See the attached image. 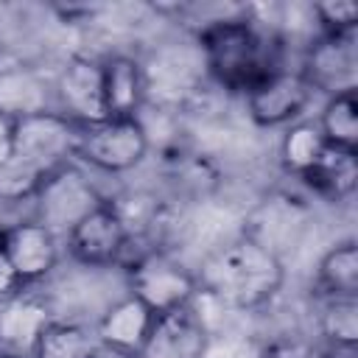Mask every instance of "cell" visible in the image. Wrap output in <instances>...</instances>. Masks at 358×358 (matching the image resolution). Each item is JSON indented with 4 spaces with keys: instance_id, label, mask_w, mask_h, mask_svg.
<instances>
[{
    "instance_id": "21",
    "label": "cell",
    "mask_w": 358,
    "mask_h": 358,
    "mask_svg": "<svg viewBox=\"0 0 358 358\" xmlns=\"http://www.w3.org/2000/svg\"><path fill=\"white\" fill-rule=\"evenodd\" d=\"M316 126L327 145L358 151V95L355 90L324 98Z\"/></svg>"
},
{
    "instance_id": "1",
    "label": "cell",
    "mask_w": 358,
    "mask_h": 358,
    "mask_svg": "<svg viewBox=\"0 0 358 358\" xmlns=\"http://www.w3.org/2000/svg\"><path fill=\"white\" fill-rule=\"evenodd\" d=\"M199 294L218 305L249 313L277 299L285 285V260L246 235H235L204 257L196 271Z\"/></svg>"
},
{
    "instance_id": "13",
    "label": "cell",
    "mask_w": 358,
    "mask_h": 358,
    "mask_svg": "<svg viewBox=\"0 0 358 358\" xmlns=\"http://www.w3.org/2000/svg\"><path fill=\"white\" fill-rule=\"evenodd\" d=\"M305 227H308V207L302 204V199L288 193H271L249 210L241 235L257 241L260 246L282 257V249L294 246L302 238Z\"/></svg>"
},
{
    "instance_id": "8",
    "label": "cell",
    "mask_w": 358,
    "mask_h": 358,
    "mask_svg": "<svg viewBox=\"0 0 358 358\" xmlns=\"http://www.w3.org/2000/svg\"><path fill=\"white\" fill-rule=\"evenodd\" d=\"M64 243L70 260L84 268H120L131 252V235L109 199L87 213L64 235Z\"/></svg>"
},
{
    "instance_id": "12",
    "label": "cell",
    "mask_w": 358,
    "mask_h": 358,
    "mask_svg": "<svg viewBox=\"0 0 358 358\" xmlns=\"http://www.w3.org/2000/svg\"><path fill=\"white\" fill-rule=\"evenodd\" d=\"M210 341L213 333L204 313L196 308V302H187L154 316L137 358H207Z\"/></svg>"
},
{
    "instance_id": "5",
    "label": "cell",
    "mask_w": 358,
    "mask_h": 358,
    "mask_svg": "<svg viewBox=\"0 0 358 358\" xmlns=\"http://www.w3.org/2000/svg\"><path fill=\"white\" fill-rule=\"evenodd\" d=\"M106 196L95 187L92 179L78 168V162H67L45 176L42 187L31 199L36 207V221H42L56 235H67L87 213H92Z\"/></svg>"
},
{
    "instance_id": "4",
    "label": "cell",
    "mask_w": 358,
    "mask_h": 358,
    "mask_svg": "<svg viewBox=\"0 0 358 358\" xmlns=\"http://www.w3.org/2000/svg\"><path fill=\"white\" fill-rule=\"evenodd\" d=\"M148 151L151 140L140 117H106L101 123L81 126L76 143V162L109 176H120L143 165Z\"/></svg>"
},
{
    "instance_id": "3",
    "label": "cell",
    "mask_w": 358,
    "mask_h": 358,
    "mask_svg": "<svg viewBox=\"0 0 358 358\" xmlns=\"http://www.w3.org/2000/svg\"><path fill=\"white\" fill-rule=\"evenodd\" d=\"M120 271L126 277V291L145 302L154 313L182 308L187 302H196L199 296L196 271L176 260L168 249H134L120 266Z\"/></svg>"
},
{
    "instance_id": "16",
    "label": "cell",
    "mask_w": 358,
    "mask_h": 358,
    "mask_svg": "<svg viewBox=\"0 0 358 358\" xmlns=\"http://www.w3.org/2000/svg\"><path fill=\"white\" fill-rule=\"evenodd\" d=\"M154 316L157 313L145 302H140L134 294L126 291L112 305H106V310L98 316L92 330L101 344H112L117 350L140 355V350L148 338V330L154 324Z\"/></svg>"
},
{
    "instance_id": "15",
    "label": "cell",
    "mask_w": 358,
    "mask_h": 358,
    "mask_svg": "<svg viewBox=\"0 0 358 358\" xmlns=\"http://www.w3.org/2000/svg\"><path fill=\"white\" fill-rule=\"evenodd\" d=\"M50 308L45 296L20 291L0 302V350L14 358H31L39 330L50 322Z\"/></svg>"
},
{
    "instance_id": "17",
    "label": "cell",
    "mask_w": 358,
    "mask_h": 358,
    "mask_svg": "<svg viewBox=\"0 0 358 358\" xmlns=\"http://www.w3.org/2000/svg\"><path fill=\"white\" fill-rule=\"evenodd\" d=\"M50 109H56L53 78L31 64H11L0 70V115L20 120Z\"/></svg>"
},
{
    "instance_id": "2",
    "label": "cell",
    "mask_w": 358,
    "mask_h": 358,
    "mask_svg": "<svg viewBox=\"0 0 358 358\" xmlns=\"http://www.w3.org/2000/svg\"><path fill=\"white\" fill-rule=\"evenodd\" d=\"M204 73L227 92L246 95L260 78L282 67L277 39L249 14L204 22L196 31Z\"/></svg>"
},
{
    "instance_id": "7",
    "label": "cell",
    "mask_w": 358,
    "mask_h": 358,
    "mask_svg": "<svg viewBox=\"0 0 358 358\" xmlns=\"http://www.w3.org/2000/svg\"><path fill=\"white\" fill-rule=\"evenodd\" d=\"M316 95L358 90V28L319 34L305 45L296 67Z\"/></svg>"
},
{
    "instance_id": "11",
    "label": "cell",
    "mask_w": 358,
    "mask_h": 358,
    "mask_svg": "<svg viewBox=\"0 0 358 358\" xmlns=\"http://www.w3.org/2000/svg\"><path fill=\"white\" fill-rule=\"evenodd\" d=\"M53 101H56V112H62L78 126H92L106 120L101 59L87 53L67 56L59 73L53 76Z\"/></svg>"
},
{
    "instance_id": "23",
    "label": "cell",
    "mask_w": 358,
    "mask_h": 358,
    "mask_svg": "<svg viewBox=\"0 0 358 358\" xmlns=\"http://www.w3.org/2000/svg\"><path fill=\"white\" fill-rule=\"evenodd\" d=\"M319 336L327 350L358 347V296L319 299Z\"/></svg>"
},
{
    "instance_id": "22",
    "label": "cell",
    "mask_w": 358,
    "mask_h": 358,
    "mask_svg": "<svg viewBox=\"0 0 358 358\" xmlns=\"http://www.w3.org/2000/svg\"><path fill=\"white\" fill-rule=\"evenodd\" d=\"M324 148H327V143L316 126V117L313 120L302 117V120L285 126V134L280 140V165L285 173L299 179L308 168H313L319 162Z\"/></svg>"
},
{
    "instance_id": "29",
    "label": "cell",
    "mask_w": 358,
    "mask_h": 358,
    "mask_svg": "<svg viewBox=\"0 0 358 358\" xmlns=\"http://www.w3.org/2000/svg\"><path fill=\"white\" fill-rule=\"evenodd\" d=\"M0 53H3V45H0Z\"/></svg>"
},
{
    "instance_id": "26",
    "label": "cell",
    "mask_w": 358,
    "mask_h": 358,
    "mask_svg": "<svg viewBox=\"0 0 358 358\" xmlns=\"http://www.w3.org/2000/svg\"><path fill=\"white\" fill-rule=\"evenodd\" d=\"M20 291H25V288L17 282V277H14V271H11V266L6 263L3 249H0V302L8 299V296H14V294H20Z\"/></svg>"
},
{
    "instance_id": "25",
    "label": "cell",
    "mask_w": 358,
    "mask_h": 358,
    "mask_svg": "<svg viewBox=\"0 0 358 358\" xmlns=\"http://www.w3.org/2000/svg\"><path fill=\"white\" fill-rule=\"evenodd\" d=\"M14 154V120L0 115V168L11 159Z\"/></svg>"
},
{
    "instance_id": "10",
    "label": "cell",
    "mask_w": 358,
    "mask_h": 358,
    "mask_svg": "<svg viewBox=\"0 0 358 358\" xmlns=\"http://www.w3.org/2000/svg\"><path fill=\"white\" fill-rule=\"evenodd\" d=\"M0 249H3L6 263L14 271L17 282L25 291L39 285L42 280H48L56 271L59 257H62L59 235L36 218H25V221L0 227Z\"/></svg>"
},
{
    "instance_id": "20",
    "label": "cell",
    "mask_w": 358,
    "mask_h": 358,
    "mask_svg": "<svg viewBox=\"0 0 358 358\" xmlns=\"http://www.w3.org/2000/svg\"><path fill=\"white\" fill-rule=\"evenodd\" d=\"M98 338L95 330L78 319H50L31 350V358H90Z\"/></svg>"
},
{
    "instance_id": "14",
    "label": "cell",
    "mask_w": 358,
    "mask_h": 358,
    "mask_svg": "<svg viewBox=\"0 0 358 358\" xmlns=\"http://www.w3.org/2000/svg\"><path fill=\"white\" fill-rule=\"evenodd\" d=\"M106 117H137L148 101L145 64L131 53H106L101 59Z\"/></svg>"
},
{
    "instance_id": "9",
    "label": "cell",
    "mask_w": 358,
    "mask_h": 358,
    "mask_svg": "<svg viewBox=\"0 0 358 358\" xmlns=\"http://www.w3.org/2000/svg\"><path fill=\"white\" fill-rule=\"evenodd\" d=\"M313 90L296 67H277L260 78L246 95V115L257 129H280L305 117L313 101Z\"/></svg>"
},
{
    "instance_id": "19",
    "label": "cell",
    "mask_w": 358,
    "mask_h": 358,
    "mask_svg": "<svg viewBox=\"0 0 358 358\" xmlns=\"http://www.w3.org/2000/svg\"><path fill=\"white\" fill-rule=\"evenodd\" d=\"M313 285L319 299L358 296V241L355 238H341L322 252L316 263Z\"/></svg>"
},
{
    "instance_id": "6",
    "label": "cell",
    "mask_w": 358,
    "mask_h": 358,
    "mask_svg": "<svg viewBox=\"0 0 358 358\" xmlns=\"http://www.w3.org/2000/svg\"><path fill=\"white\" fill-rule=\"evenodd\" d=\"M81 126L62 112H39L14 120V154L20 162L36 168L39 173H53L56 168L76 159Z\"/></svg>"
},
{
    "instance_id": "28",
    "label": "cell",
    "mask_w": 358,
    "mask_h": 358,
    "mask_svg": "<svg viewBox=\"0 0 358 358\" xmlns=\"http://www.w3.org/2000/svg\"><path fill=\"white\" fill-rule=\"evenodd\" d=\"M0 358H14V355H8V352H3V350H0Z\"/></svg>"
},
{
    "instance_id": "24",
    "label": "cell",
    "mask_w": 358,
    "mask_h": 358,
    "mask_svg": "<svg viewBox=\"0 0 358 358\" xmlns=\"http://www.w3.org/2000/svg\"><path fill=\"white\" fill-rule=\"evenodd\" d=\"M310 20H316L319 34L352 31L358 28V6L352 0H324L310 6Z\"/></svg>"
},
{
    "instance_id": "18",
    "label": "cell",
    "mask_w": 358,
    "mask_h": 358,
    "mask_svg": "<svg viewBox=\"0 0 358 358\" xmlns=\"http://www.w3.org/2000/svg\"><path fill=\"white\" fill-rule=\"evenodd\" d=\"M299 182L322 201L330 204H341L347 199H352L355 187H358V151H344V148H333L327 145L324 154L319 157V162L313 168H308Z\"/></svg>"
},
{
    "instance_id": "27",
    "label": "cell",
    "mask_w": 358,
    "mask_h": 358,
    "mask_svg": "<svg viewBox=\"0 0 358 358\" xmlns=\"http://www.w3.org/2000/svg\"><path fill=\"white\" fill-rule=\"evenodd\" d=\"M90 358H137L134 352H126V350H117L112 344H95V350L90 352Z\"/></svg>"
}]
</instances>
